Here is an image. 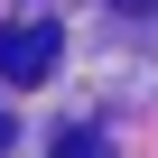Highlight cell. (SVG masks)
Segmentation results:
<instances>
[{
    "label": "cell",
    "instance_id": "1",
    "mask_svg": "<svg viewBox=\"0 0 158 158\" xmlns=\"http://www.w3.org/2000/svg\"><path fill=\"white\" fill-rule=\"evenodd\" d=\"M56 28L47 19H10V28H0V84H47V74H56Z\"/></svg>",
    "mask_w": 158,
    "mask_h": 158
},
{
    "label": "cell",
    "instance_id": "4",
    "mask_svg": "<svg viewBox=\"0 0 158 158\" xmlns=\"http://www.w3.org/2000/svg\"><path fill=\"white\" fill-rule=\"evenodd\" d=\"M0 149H10V112H0Z\"/></svg>",
    "mask_w": 158,
    "mask_h": 158
},
{
    "label": "cell",
    "instance_id": "2",
    "mask_svg": "<svg viewBox=\"0 0 158 158\" xmlns=\"http://www.w3.org/2000/svg\"><path fill=\"white\" fill-rule=\"evenodd\" d=\"M56 158H112V139H102V130H84V121H74V130L56 139Z\"/></svg>",
    "mask_w": 158,
    "mask_h": 158
},
{
    "label": "cell",
    "instance_id": "3",
    "mask_svg": "<svg viewBox=\"0 0 158 158\" xmlns=\"http://www.w3.org/2000/svg\"><path fill=\"white\" fill-rule=\"evenodd\" d=\"M112 10H158V0H112Z\"/></svg>",
    "mask_w": 158,
    "mask_h": 158
}]
</instances>
